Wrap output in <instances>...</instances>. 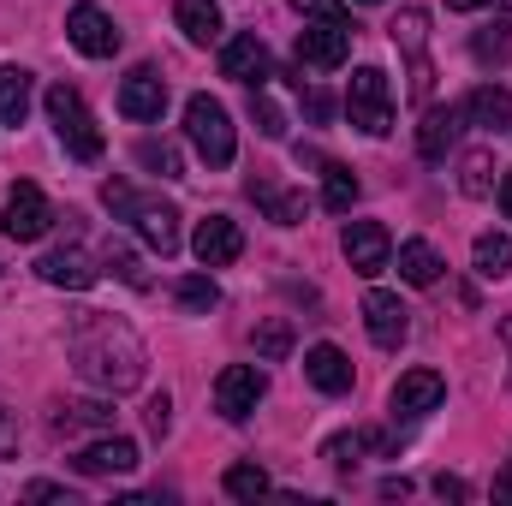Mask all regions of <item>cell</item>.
<instances>
[{"label":"cell","instance_id":"cell-26","mask_svg":"<svg viewBox=\"0 0 512 506\" xmlns=\"http://www.w3.org/2000/svg\"><path fill=\"white\" fill-rule=\"evenodd\" d=\"M471 268H477L483 280H507L512 274V239L507 233H483L477 251H471Z\"/></svg>","mask_w":512,"mask_h":506},{"label":"cell","instance_id":"cell-25","mask_svg":"<svg viewBox=\"0 0 512 506\" xmlns=\"http://www.w3.org/2000/svg\"><path fill=\"white\" fill-rule=\"evenodd\" d=\"M54 429H60V435H78V429H114V405H102V399H72V405L54 411Z\"/></svg>","mask_w":512,"mask_h":506},{"label":"cell","instance_id":"cell-10","mask_svg":"<svg viewBox=\"0 0 512 506\" xmlns=\"http://www.w3.org/2000/svg\"><path fill=\"white\" fill-rule=\"evenodd\" d=\"M340 251H346V262H352V274L376 280L387 262H393V239H387L382 221H346V239H340Z\"/></svg>","mask_w":512,"mask_h":506},{"label":"cell","instance_id":"cell-35","mask_svg":"<svg viewBox=\"0 0 512 506\" xmlns=\"http://www.w3.org/2000/svg\"><path fill=\"white\" fill-rule=\"evenodd\" d=\"M364 447H387L382 435H334L328 447H322V459H334V465H352Z\"/></svg>","mask_w":512,"mask_h":506},{"label":"cell","instance_id":"cell-16","mask_svg":"<svg viewBox=\"0 0 512 506\" xmlns=\"http://www.w3.org/2000/svg\"><path fill=\"white\" fill-rule=\"evenodd\" d=\"M364 328H370V340H376L382 352H399L405 334H411V310H405L393 292H370V298H364Z\"/></svg>","mask_w":512,"mask_h":506},{"label":"cell","instance_id":"cell-6","mask_svg":"<svg viewBox=\"0 0 512 506\" xmlns=\"http://www.w3.org/2000/svg\"><path fill=\"white\" fill-rule=\"evenodd\" d=\"M54 221H60V215H54V203L42 197V185L18 179V185H12V197H6V209H0V233H6V239H18V245H30V239H42Z\"/></svg>","mask_w":512,"mask_h":506},{"label":"cell","instance_id":"cell-46","mask_svg":"<svg viewBox=\"0 0 512 506\" xmlns=\"http://www.w3.org/2000/svg\"><path fill=\"white\" fill-rule=\"evenodd\" d=\"M453 12H483V6H495V0H447Z\"/></svg>","mask_w":512,"mask_h":506},{"label":"cell","instance_id":"cell-40","mask_svg":"<svg viewBox=\"0 0 512 506\" xmlns=\"http://www.w3.org/2000/svg\"><path fill=\"white\" fill-rule=\"evenodd\" d=\"M435 495H441V501H471V489H465L459 477H435Z\"/></svg>","mask_w":512,"mask_h":506},{"label":"cell","instance_id":"cell-8","mask_svg":"<svg viewBox=\"0 0 512 506\" xmlns=\"http://www.w3.org/2000/svg\"><path fill=\"white\" fill-rule=\"evenodd\" d=\"M66 36H72V48L90 54V60H114V54H120V24H114L102 6H90V0H78V6L66 12Z\"/></svg>","mask_w":512,"mask_h":506},{"label":"cell","instance_id":"cell-9","mask_svg":"<svg viewBox=\"0 0 512 506\" xmlns=\"http://www.w3.org/2000/svg\"><path fill=\"white\" fill-rule=\"evenodd\" d=\"M120 114L137 120V126H155L167 114V78L155 66H131L126 84H120Z\"/></svg>","mask_w":512,"mask_h":506},{"label":"cell","instance_id":"cell-27","mask_svg":"<svg viewBox=\"0 0 512 506\" xmlns=\"http://www.w3.org/2000/svg\"><path fill=\"white\" fill-rule=\"evenodd\" d=\"M387 36H393V48H399V54H411V60H417V54H423V42H429V12H423V6H405V12L387 24Z\"/></svg>","mask_w":512,"mask_h":506},{"label":"cell","instance_id":"cell-7","mask_svg":"<svg viewBox=\"0 0 512 506\" xmlns=\"http://www.w3.org/2000/svg\"><path fill=\"white\" fill-rule=\"evenodd\" d=\"M262 393H268V376H262L256 364H227V370L215 376V411H221L227 423H245L256 405H262Z\"/></svg>","mask_w":512,"mask_h":506},{"label":"cell","instance_id":"cell-19","mask_svg":"<svg viewBox=\"0 0 512 506\" xmlns=\"http://www.w3.org/2000/svg\"><path fill=\"white\" fill-rule=\"evenodd\" d=\"M459 120H465V102H459V108H453V102H447V108H429L423 126H417V155H423V161H441V155L453 149V137H459Z\"/></svg>","mask_w":512,"mask_h":506},{"label":"cell","instance_id":"cell-15","mask_svg":"<svg viewBox=\"0 0 512 506\" xmlns=\"http://www.w3.org/2000/svg\"><path fill=\"white\" fill-rule=\"evenodd\" d=\"M221 78H233V84H251V90H262V78H274V66H268V48H262V36H256V30L233 36V42L221 48Z\"/></svg>","mask_w":512,"mask_h":506},{"label":"cell","instance_id":"cell-29","mask_svg":"<svg viewBox=\"0 0 512 506\" xmlns=\"http://www.w3.org/2000/svg\"><path fill=\"white\" fill-rule=\"evenodd\" d=\"M471 54H477V66H507L512 60V12H501V18L471 42Z\"/></svg>","mask_w":512,"mask_h":506},{"label":"cell","instance_id":"cell-32","mask_svg":"<svg viewBox=\"0 0 512 506\" xmlns=\"http://www.w3.org/2000/svg\"><path fill=\"white\" fill-rule=\"evenodd\" d=\"M137 167H149V173H161V179H179L185 167H179V149L167 143V137H143L137 143Z\"/></svg>","mask_w":512,"mask_h":506},{"label":"cell","instance_id":"cell-17","mask_svg":"<svg viewBox=\"0 0 512 506\" xmlns=\"http://www.w3.org/2000/svg\"><path fill=\"white\" fill-rule=\"evenodd\" d=\"M36 274H42L48 286H66V292H84V286H96V280H102V268L78 251V245H66V251H48L42 262H36Z\"/></svg>","mask_w":512,"mask_h":506},{"label":"cell","instance_id":"cell-13","mask_svg":"<svg viewBox=\"0 0 512 506\" xmlns=\"http://www.w3.org/2000/svg\"><path fill=\"white\" fill-rule=\"evenodd\" d=\"M143 459H137V441L126 435H102V441H90L78 459H72V471L78 477H131Z\"/></svg>","mask_w":512,"mask_h":506},{"label":"cell","instance_id":"cell-31","mask_svg":"<svg viewBox=\"0 0 512 506\" xmlns=\"http://www.w3.org/2000/svg\"><path fill=\"white\" fill-rule=\"evenodd\" d=\"M251 340H256V358H262V364H280V358L292 352V322H286V316H268Z\"/></svg>","mask_w":512,"mask_h":506},{"label":"cell","instance_id":"cell-28","mask_svg":"<svg viewBox=\"0 0 512 506\" xmlns=\"http://www.w3.org/2000/svg\"><path fill=\"white\" fill-rule=\"evenodd\" d=\"M358 179H352V167H340V161H328L322 167V203L334 209V215H352V203H358Z\"/></svg>","mask_w":512,"mask_h":506},{"label":"cell","instance_id":"cell-43","mask_svg":"<svg viewBox=\"0 0 512 506\" xmlns=\"http://www.w3.org/2000/svg\"><path fill=\"white\" fill-rule=\"evenodd\" d=\"M405 495H411V483H405V477H387V483H382V501H405Z\"/></svg>","mask_w":512,"mask_h":506},{"label":"cell","instance_id":"cell-48","mask_svg":"<svg viewBox=\"0 0 512 506\" xmlns=\"http://www.w3.org/2000/svg\"><path fill=\"white\" fill-rule=\"evenodd\" d=\"M501 340H507V352H512V316H507V322H501Z\"/></svg>","mask_w":512,"mask_h":506},{"label":"cell","instance_id":"cell-30","mask_svg":"<svg viewBox=\"0 0 512 506\" xmlns=\"http://www.w3.org/2000/svg\"><path fill=\"white\" fill-rule=\"evenodd\" d=\"M173 298H179V304H185L191 316H209V310L221 304V286H215L209 274H185V280L173 286Z\"/></svg>","mask_w":512,"mask_h":506},{"label":"cell","instance_id":"cell-34","mask_svg":"<svg viewBox=\"0 0 512 506\" xmlns=\"http://www.w3.org/2000/svg\"><path fill=\"white\" fill-rule=\"evenodd\" d=\"M489 167H495L489 149H471V155L459 161V191H465V197H489Z\"/></svg>","mask_w":512,"mask_h":506},{"label":"cell","instance_id":"cell-41","mask_svg":"<svg viewBox=\"0 0 512 506\" xmlns=\"http://www.w3.org/2000/svg\"><path fill=\"white\" fill-rule=\"evenodd\" d=\"M12 447H18V423H12V411L0 405V459H6Z\"/></svg>","mask_w":512,"mask_h":506},{"label":"cell","instance_id":"cell-21","mask_svg":"<svg viewBox=\"0 0 512 506\" xmlns=\"http://www.w3.org/2000/svg\"><path fill=\"white\" fill-rule=\"evenodd\" d=\"M30 96H36V78L24 66H0V126H24Z\"/></svg>","mask_w":512,"mask_h":506},{"label":"cell","instance_id":"cell-24","mask_svg":"<svg viewBox=\"0 0 512 506\" xmlns=\"http://www.w3.org/2000/svg\"><path fill=\"white\" fill-rule=\"evenodd\" d=\"M399 280L405 286H435L441 280V256H435L429 239H405L399 245Z\"/></svg>","mask_w":512,"mask_h":506},{"label":"cell","instance_id":"cell-22","mask_svg":"<svg viewBox=\"0 0 512 506\" xmlns=\"http://www.w3.org/2000/svg\"><path fill=\"white\" fill-rule=\"evenodd\" d=\"M173 18H179L185 42H197V48L221 42V6H215V0H179V6H173Z\"/></svg>","mask_w":512,"mask_h":506},{"label":"cell","instance_id":"cell-49","mask_svg":"<svg viewBox=\"0 0 512 506\" xmlns=\"http://www.w3.org/2000/svg\"><path fill=\"white\" fill-rule=\"evenodd\" d=\"M364 6H382V0H364Z\"/></svg>","mask_w":512,"mask_h":506},{"label":"cell","instance_id":"cell-45","mask_svg":"<svg viewBox=\"0 0 512 506\" xmlns=\"http://www.w3.org/2000/svg\"><path fill=\"white\" fill-rule=\"evenodd\" d=\"M501 215L512 221V167H507V179H501Z\"/></svg>","mask_w":512,"mask_h":506},{"label":"cell","instance_id":"cell-20","mask_svg":"<svg viewBox=\"0 0 512 506\" xmlns=\"http://www.w3.org/2000/svg\"><path fill=\"white\" fill-rule=\"evenodd\" d=\"M251 197L268 209V221H274V227H304V215H310L304 191H280L274 179H251Z\"/></svg>","mask_w":512,"mask_h":506},{"label":"cell","instance_id":"cell-23","mask_svg":"<svg viewBox=\"0 0 512 506\" xmlns=\"http://www.w3.org/2000/svg\"><path fill=\"white\" fill-rule=\"evenodd\" d=\"M465 120H477V126H489V131H512V90H501V84L471 90Z\"/></svg>","mask_w":512,"mask_h":506},{"label":"cell","instance_id":"cell-42","mask_svg":"<svg viewBox=\"0 0 512 506\" xmlns=\"http://www.w3.org/2000/svg\"><path fill=\"white\" fill-rule=\"evenodd\" d=\"M24 501H66V506H72V495H66V489H54V483H30V489H24Z\"/></svg>","mask_w":512,"mask_h":506},{"label":"cell","instance_id":"cell-12","mask_svg":"<svg viewBox=\"0 0 512 506\" xmlns=\"http://www.w3.org/2000/svg\"><path fill=\"white\" fill-rule=\"evenodd\" d=\"M191 251H197L203 268H227V262H239V256H245V233H239V221H233V215H209V221H197Z\"/></svg>","mask_w":512,"mask_h":506},{"label":"cell","instance_id":"cell-2","mask_svg":"<svg viewBox=\"0 0 512 506\" xmlns=\"http://www.w3.org/2000/svg\"><path fill=\"white\" fill-rule=\"evenodd\" d=\"M102 203H108L114 215H126L131 227L143 233V245H149V251H161V256L179 251V209H173V203L137 197L126 179H108V185H102Z\"/></svg>","mask_w":512,"mask_h":506},{"label":"cell","instance_id":"cell-18","mask_svg":"<svg viewBox=\"0 0 512 506\" xmlns=\"http://www.w3.org/2000/svg\"><path fill=\"white\" fill-rule=\"evenodd\" d=\"M304 376H310V387H322V393H352V381H358L352 376V358L340 346H328V340L304 352Z\"/></svg>","mask_w":512,"mask_h":506},{"label":"cell","instance_id":"cell-14","mask_svg":"<svg viewBox=\"0 0 512 506\" xmlns=\"http://www.w3.org/2000/svg\"><path fill=\"white\" fill-rule=\"evenodd\" d=\"M447 399V381H441V370H405V376L393 381V417H429L435 405Z\"/></svg>","mask_w":512,"mask_h":506},{"label":"cell","instance_id":"cell-3","mask_svg":"<svg viewBox=\"0 0 512 506\" xmlns=\"http://www.w3.org/2000/svg\"><path fill=\"white\" fill-rule=\"evenodd\" d=\"M48 120H54V131H60L66 155H78V161H102L108 137H102L96 114L84 108V96H78L72 84H54V90H48Z\"/></svg>","mask_w":512,"mask_h":506},{"label":"cell","instance_id":"cell-44","mask_svg":"<svg viewBox=\"0 0 512 506\" xmlns=\"http://www.w3.org/2000/svg\"><path fill=\"white\" fill-rule=\"evenodd\" d=\"M304 108H310V120H328V96H322V90H310Z\"/></svg>","mask_w":512,"mask_h":506},{"label":"cell","instance_id":"cell-36","mask_svg":"<svg viewBox=\"0 0 512 506\" xmlns=\"http://www.w3.org/2000/svg\"><path fill=\"white\" fill-rule=\"evenodd\" d=\"M251 120H256V131H262V137H274V143L286 137V114H280L262 90H251Z\"/></svg>","mask_w":512,"mask_h":506},{"label":"cell","instance_id":"cell-5","mask_svg":"<svg viewBox=\"0 0 512 506\" xmlns=\"http://www.w3.org/2000/svg\"><path fill=\"white\" fill-rule=\"evenodd\" d=\"M346 114L364 137H387L393 131V90H387L382 66H358L352 72V90H346Z\"/></svg>","mask_w":512,"mask_h":506},{"label":"cell","instance_id":"cell-33","mask_svg":"<svg viewBox=\"0 0 512 506\" xmlns=\"http://www.w3.org/2000/svg\"><path fill=\"white\" fill-rule=\"evenodd\" d=\"M221 489H227L233 501H256V495H268L274 483H268V471H262V465H233V471L221 477Z\"/></svg>","mask_w":512,"mask_h":506},{"label":"cell","instance_id":"cell-37","mask_svg":"<svg viewBox=\"0 0 512 506\" xmlns=\"http://www.w3.org/2000/svg\"><path fill=\"white\" fill-rule=\"evenodd\" d=\"M102 262H108V268H114V274H120L126 286H149V280H143V268H137V256H131L126 245H114V239H108V251H102Z\"/></svg>","mask_w":512,"mask_h":506},{"label":"cell","instance_id":"cell-11","mask_svg":"<svg viewBox=\"0 0 512 506\" xmlns=\"http://www.w3.org/2000/svg\"><path fill=\"white\" fill-rule=\"evenodd\" d=\"M346 54H352V24H304L298 30V66L334 72V66H346Z\"/></svg>","mask_w":512,"mask_h":506},{"label":"cell","instance_id":"cell-39","mask_svg":"<svg viewBox=\"0 0 512 506\" xmlns=\"http://www.w3.org/2000/svg\"><path fill=\"white\" fill-rule=\"evenodd\" d=\"M143 423H149V435H167V429H173V399H167V393H155V399H149V411H143Z\"/></svg>","mask_w":512,"mask_h":506},{"label":"cell","instance_id":"cell-4","mask_svg":"<svg viewBox=\"0 0 512 506\" xmlns=\"http://www.w3.org/2000/svg\"><path fill=\"white\" fill-rule=\"evenodd\" d=\"M185 137H191V149H197L209 167H233V155H239L233 120H227V108H221L215 96H191V102H185Z\"/></svg>","mask_w":512,"mask_h":506},{"label":"cell","instance_id":"cell-38","mask_svg":"<svg viewBox=\"0 0 512 506\" xmlns=\"http://www.w3.org/2000/svg\"><path fill=\"white\" fill-rule=\"evenodd\" d=\"M298 12H310L316 24H352V12H346V0H292Z\"/></svg>","mask_w":512,"mask_h":506},{"label":"cell","instance_id":"cell-1","mask_svg":"<svg viewBox=\"0 0 512 506\" xmlns=\"http://www.w3.org/2000/svg\"><path fill=\"white\" fill-rule=\"evenodd\" d=\"M72 364H78L84 381H96L108 393H131L143 381V346H137V334H131L126 322L84 316L78 334H72Z\"/></svg>","mask_w":512,"mask_h":506},{"label":"cell","instance_id":"cell-47","mask_svg":"<svg viewBox=\"0 0 512 506\" xmlns=\"http://www.w3.org/2000/svg\"><path fill=\"white\" fill-rule=\"evenodd\" d=\"M495 495H501V501H512V471H501V477H495Z\"/></svg>","mask_w":512,"mask_h":506}]
</instances>
